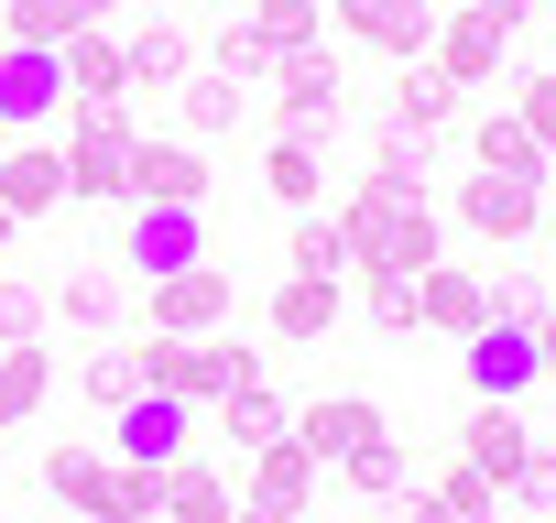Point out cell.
<instances>
[{"label":"cell","mask_w":556,"mask_h":523,"mask_svg":"<svg viewBox=\"0 0 556 523\" xmlns=\"http://www.w3.org/2000/svg\"><path fill=\"white\" fill-rule=\"evenodd\" d=\"M339 229H350V273H426V262H447L437 207L404 196V186H382V175H361L339 196Z\"/></svg>","instance_id":"cell-1"},{"label":"cell","mask_w":556,"mask_h":523,"mask_svg":"<svg viewBox=\"0 0 556 523\" xmlns=\"http://www.w3.org/2000/svg\"><path fill=\"white\" fill-rule=\"evenodd\" d=\"M131 360H142V393H175V404H218V393H240V382H262V349H240L229 328L218 339H131Z\"/></svg>","instance_id":"cell-2"},{"label":"cell","mask_w":556,"mask_h":523,"mask_svg":"<svg viewBox=\"0 0 556 523\" xmlns=\"http://www.w3.org/2000/svg\"><path fill=\"white\" fill-rule=\"evenodd\" d=\"M131 142H142V120L121 99H77L66 110V196H131Z\"/></svg>","instance_id":"cell-3"},{"label":"cell","mask_w":556,"mask_h":523,"mask_svg":"<svg viewBox=\"0 0 556 523\" xmlns=\"http://www.w3.org/2000/svg\"><path fill=\"white\" fill-rule=\"evenodd\" d=\"M317 490H328V469L295 447V425L240 458V523H317Z\"/></svg>","instance_id":"cell-4"},{"label":"cell","mask_w":556,"mask_h":523,"mask_svg":"<svg viewBox=\"0 0 556 523\" xmlns=\"http://www.w3.org/2000/svg\"><path fill=\"white\" fill-rule=\"evenodd\" d=\"M229 317H240L229 262H186V273H153V284H142V328H153V339H218Z\"/></svg>","instance_id":"cell-5"},{"label":"cell","mask_w":556,"mask_h":523,"mask_svg":"<svg viewBox=\"0 0 556 523\" xmlns=\"http://www.w3.org/2000/svg\"><path fill=\"white\" fill-rule=\"evenodd\" d=\"M502 44H513V34L480 12V0H447V12H437V44H426V66L469 99V88H491V77H502Z\"/></svg>","instance_id":"cell-6"},{"label":"cell","mask_w":556,"mask_h":523,"mask_svg":"<svg viewBox=\"0 0 556 523\" xmlns=\"http://www.w3.org/2000/svg\"><path fill=\"white\" fill-rule=\"evenodd\" d=\"M437 12H447V0H328V23H339L350 44L393 55V66H415V55L437 44Z\"/></svg>","instance_id":"cell-7"},{"label":"cell","mask_w":556,"mask_h":523,"mask_svg":"<svg viewBox=\"0 0 556 523\" xmlns=\"http://www.w3.org/2000/svg\"><path fill=\"white\" fill-rule=\"evenodd\" d=\"M207 153L186 142V131H142L131 142V207H207Z\"/></svg>","instance_id":"cell-8"},{"label":"cell","mask_w":556,"mask_h":523,"mask_svg":"<svg viewBox=\"0 0 556 523\" xmlns=\"http://www.w3.org/2000/svg\"><path fill=\"white\" fill-rule=\"evenodd\" d=\"M339 110H350V66L328 44H306V55L273 66V120H285V131H328Z\"/></svg>","instance_id":"cell-9"},{"label":"cell","mask_w":556,"mask_h":523,"mask_svg":"<svg viewBox=\"0 0 556 523\" xmlns=\"http://www.w3.org/2000/svg\"><path fill=\"white\" fill-rule=\"evenodd\" d=\"M186 436H197V404H175V393H131L110 414V458H131V469H175Z\"/></svg>","instance_id":"cell-10"},{"label":"cell","mask_w":556,"mask_h":523,"mask_svg":"<svg viewBox=\"0 0 556 523\" xmlns=\"http://www.w3.org/2000/svg\"><path fill=\"white\" fill-rule=\"evenodd\" d=\"M458 218L502 251V240H534L545 229V186L534 175H458Z\"/></svg>","instance_id":"cell-11"},{"label":"cell","mask_w":556,"mask_h":523,"mask_svg":"<svg viewBox=\"0 0 556 523\" xmlns=\"http://www.w3.org/2000/svg\"><path fill=\"white\" fill-rule=\"evenodd\" d=\"M55 110H66V66H55L45 44H0V131L23 142V131H45Z\"/></svg>","instance_id":"cell-12"},{"label":"cell","mask_w":556,"mask_h":523,"mask_svg":"<svg viewBox=\"0 0 556 523\" xmlns=\"http://www.w3.org/2000/svg\"><path fill=\"white\" fill-rule=\"evenodd\" d=\"M121 262L153 284V273H186V262H207V207H131V240Z\"/></svg>","instance_id":"cell-13"},{"label":"cell","mask_w":556,"mask_h":523,"mask_svg":"<svg viewBox=\"0 0 556 523\" xmlns=\"http://www.w3.org/2000/svg\"><path fill=\"white\" fill-rule=\"evenodd\" d=\"M458 349H469V393H480V404H523V393L545 382V371H534V328H513V317H491V328L458 339Z\"/></svg>","instance_id":"cell-14"},{"label":"cell","mask_w":556,"mask_h":523,"mask_svg":"<svg viewBox=\"0 0 556 523\" xmlns=\"http://www.w3.org/2000/svg\"><path fill=\"white\" fill-rule=\"evenodd\" d=\"M415 328H437V339H480V328H491V284L469 273V262H426V273H415Z\"/></svg>","instance_id":"cell-15"},{"label":"cell","mask_w":556,"mask_h":523,"mask_svg":"<svg viewBox=\"0 0 556 523\" xmlns=\"http://www.w3.org/2000/svg\"><path fill=\"white\" fill-rule=\"evenodd\" d=\"M0 207H12L23 229L66 207V142H12L0 153Z\"/></svg>","instance_id":"cell-16"},{"label":"cell","mask_w":556,"mask_h":523,"mask_svg":"<svg viewBox=\"0 0 556 523\" xmlns=\"http://www.w3.org/2000/svg\"><path fill=\"white\" fill-rule=\"evenodd\" d=\"M361 436H382V404H371V393H317V404L295 414V447H306L317 469H339Z\"/></svg>","instance_id":"cell-17"},{"label":"cell","mask_w":556,"mask_h":523,"mask_svg":"<svg viewBox=\"0 0 556 523\" xmlns=\"http://www.w3.org/2000/svg\"><path fill=\"white\" fill-rule=\"evenodd\" d=\"M197 425H207V436H218L229 458H251V447H273V436H285L295 414H285V393H273V382H240V393H218V404H207Z\"/></svg>","instance_id":"cell-18"},{"label":"cell","mask_w":556,"mask_h":523,"mask_svg":"<svg viewBox=\"0 0 556 523\" xmlns=\"http://www.w3.org/2000/svg\"><path fill=\"white\" fill-rule=\"evenodd\" d=\"M121 66H131V88H186V77H197V34H186L175 12H153V23L121 34Z\"/></svg>","instance_id":"cell-19"},{"label":"cell","mask_w":556,"mask_h":523,"mask_svg":"<svg viewBox=\"0 0 556 523\" xmlns=\"http://www.w3.org/2000/svg\"><path fill=\"white\" fill-rule=\"evenodd\" d=\"M458 436H469L458 458H469V469H480L491 490H513V469L534 458V425H523V404H480V414H469Z\"/></svg>","instance_id":"cell-20"},{"label":"cell","mask_w":556,"mask_h":523,"mask_svg":"<svg viewBox=\"0 0 556 523\" xmlns=\"http://www.w3.org/2000/svg\"><path fill=\"white\" fill-rule=\"evenodd\" d=\"M458 110H469V99H458V88H447V77H437V66L415 55V66L393 77V99H382V131H426V142H437V131H447Z\"/></svg>","instance_id":"cell-21"},{"label":"cell","mask_w":556,"mask_h":523,"mask_svg":"<svg viewBox=\"0 0 556 523\" xmlns=\"http://www.w3.org/2000/svg\"><path fill=\"white\" fill-rule=\"evenodd\" d=\"M164 523H240V480L207 469V458H175L164 469Z\"/></svg>","instance_id":"cell-22"},{"label":"cell","mask_w":556,"mask_h":523,"mask_svg":"<svg viewBox=\"0 0 556 523\" xmlns=\"http://www.w3.org/2000/svg\"><path fill=\"white\" fill-rule=\"evenodd\" d=\"M45 393H55V349H45V339H0V436L34 425Z\"/></svg>","instance_id":"cell-23"},{"label":"cell","mask_w":556,"mask_h":523,"mask_svg":"<svg viewBox=\"0 0 556 523\" xmlns=\"http://www.w3.org/2000/svg\"><path fill=\"white\" fill-rule=\"evenodd\" d=\"M262 186L285 196V207H328V142H317V131H273Z\"/></svg>","instance_id":"cell-24"},{"label":"cell","mask_w":556,"mask_h":523,"mask_svg":"<svg viewBox=\"0 0 556 523\" xmlns=\"http://www.w3.org/2000/svg\"><path fill=\"white\" fill-rule=\"evenodd\" d=\"M55 66H66V99H121V88H131V66H121V34H110V23L66 34V44H55Z\"/></svg>","instance_id":"cell-25"},{"label":"cell","mask_w":556,"mask_h":523,"mask_svg":"<svg viewBox=\"0 0 556 523\" xmlns=\"http://www.w3.org/2000/svg\"><path fill=\"white\" fill-rule=\"evenodd\" d=\"M328 328H339V284H317V273L273 284V339H285V349H317Z\"/></svg>","instance_id":"cell-26"},{"label":"cell","mask_w":556,"mask_h":523,"mask_svg":"<svg viewBox=\"0 0 556 523\" xmlns=\"http://www.w3.org/2000/svg\"><path fill=\"white\" fill-rule=\"evenodd\" d=\"M339 480H350L361 501H404V490H415V447H404V436L382 425V436H361V447L339 458Z\"/></svg>","instance_id":"cell-27"},{"label":"cell","mask_w":556,"mask_h":523,"mask_svg":"<svg viewBox=\"0 0 556 523\" xmlns=\"http://www.w3.org/2000/svg\"><path fill=\"white\" fill-rule=\"evenodd\" d=\"M469 164H480V175H534V186H545V153H534V131H523L513 110H480V120H469Z\"/></svg>","instance_id":"cell-28"},{"label":"cell","mask_w":556,"mask_h":523,"mask_svg":"<svg viewBox=\"0 0 556 523\" xmlns=\"http://www.w3.org/2000/svg\"><path fill=\"white\" fill-rule=\"evenodd\" d=\"M77 523H164V469H131V458H110V480H99V501H88Z\"/></svg>","instance_id":"cell-29"},{"label":"cell","mask_w":556,"mask_h":523,"mask_svg":"<svg viewBox=\"0 0 556 523\" xmlns=\"http://www.w3.org/2000/svg\"><path fill=\"white\" fill-rule=\"evenodd\" d=\"M240 23L273 55H306V44H328V0H240Z\"/></svg>","instance_id":"cell-30"},{"label":"cell","mask_w":556,"mask_h":523,"mask_svg":"<svg viewBox=\"0 0 556 523\" xmlns=\"http://www.w3.org/2000/svg\"><path fill=\"white\" fill-rule=\"evenodd\" d=\"M240 77H218V66H197L186 88H175V110H186V142H218V131H240Z\"/></svg>","instance_id":"cell-31"},{"label":"cell","mask_w":556,"mask_h":523,"mask_svg":"<svg viewBox=\"0 0 556 523\" xmlns=\"http://www.w3.org/2000/svg\"><path fill=\"white\" fill-rule=\"evenodd\" d=\"M197 66H218V77H240V88H273V66H285V55H273V44H262L240 12H229V23L197 44Z\"/></svg>","instance_id":"cell-32"},{"label":"cell","mask_w":556,"mask_h":523,"mask_svg":"<svg viewBox=\"0 0 556 523\" xmlns=\"http://www.w3.org/2000/svg\"><path fill=\"white\" fill-rule=\"evenodd\" d=\"M99 480H110V447H99V436H66V447H45V490H55L66 512H88V501H99Z\"/></svg>","instance_id":"cell-33"},{"label":"cell","mask_w":556,"mask_h":523,"mask_svg":"<svg viewBox=\"0 0 556 523\" xmlns=\"http://www.w3.org/2000/svg\"><path fill=\"white\" fill-rule=\"evenodd\" d=\"M295 273H317V284H339L350 273V229H339V207H295Z\"/></svg>","instance_id":"cell-34"},{"label":"cell","mask_w":556,"mask_h":523,"mask_svg":"<svg viewBox=\"0 0 556 523\" xmlns=\"http://www.w3.org/2000/svg\"><path fill=\"white\" fill-rule=\"evenodd\" d=\"M121 306H131V295H121L110 262H88V273H66V284H55V317H66V328H121Z\"/></svg>","instance_id":"cell-35"},{"label":"cell","mask_w":556,"mask_h":523,"mask_svg":"<svg viewBox=\"0 0 556 523\" xmlns=\"http://www.w3.org/2000/svg\"><path fill=\"white\" fill-rule=\"evenodd\" d=\"M66 34H88L77 0H0V44H45V55H55Z\"/></svg>","instance_id":"cell-36"},{"label":"cell","mask_w":556,"mask_h":523,"mask_svg":"<svg viewBox=\"0 0 556 523\" xmlns=\"http://www.w3.org/2000/svg\"><path fill=\"white\" fill-rule=\"evenodd\" d=\"M77 393H88L99 414H121V404L142 393V360H131V349H88V360H77Z\"/></svg>","instance_id":"cell-37"},{"label":"cell","mask_w":556,"mask_h":523,"mask_svg":"<svg viewBox=\"0 0 556 523\" xmlns=\"http://www.w3.org/2000/svg\"><path fill=\"white\" fill-rule=\"evenodd\" d=\"M426 501H447V512H458V523H502V490H491V480H480V469H469V458H447V469H437V480H426Z\"/></svg>","instance_id":"cell-38"},{"label":"cell","mask_w":556,"mask_h":523,"mask_svg":"<svg viewBox=\"0 0 556 523\" xmlns=\"http://www.w3.org/2000/svg\"><path fill=\"white\" fill-rule=\"evenodd\" d=\"M45 317H55V284L0 273V339H45Z\"/></svg>","instance_id":"cell-39"},{"label":"cell","mask_w":556,"mask_h":523,"mask_svg":"<svg viewBox=\"0 0 556 523\" xmlns=\"http://www.w3.org/2000/svg\"><path fill=\"white\" fill-rule=\"evenodd\" d=\"M491 284V317H513V328H534L556 295H545V273H523V262H502V273H480Z\"/></svg>","instance_id":"cell-40"},{"label":"cell","mask_w":556,"mask_h":523,"mask_svg":"<svg viewBox=\"0 0 556 523\" xmlns=\"http://www.w3.org/2000/svg\"><path fill=\"white\" fill-rule=\"evenodd\" d=\"M426 164H437V142H426V131H382V153H371V175H382V186H404V196H426Z\"/></svg>","instance_id":"cell-41"},{"label":"cell","mask_w":556,"mask_h":523,"mask_svg":"<svg viewBox=\"0 0 556 523\" xmlns=\"http://www.w3.org/2000/svg\"><path fill=\"white\" fill-rule=\"evenodd\" d=\"M513 120L534 131V153L556 164V66H534V77H513Z\"/></svg>","instance_id":"cell-42"},{"label":"cell","mask_w":556,"mask_h":523,"mask_svg":"<svg viewBox=\"0 0 556 523\" xmlns=\"http://www.w3.org/2000/svg\"><path fill=\"white\" fill-rule=\"evenodd\" d=\"M513 512H556V436H534V458L513 469V490H502Z\"/></svg>","instance_id":"cell-43"},{"label":"cell","mask_w":556,"mask_h":523,"mask_svg":"<svg viewBox=\"0 0 556 523\" xmlns=\"http://www.w3.org/2000/svg\"><path fill=\"white\" fill-rule=\"evenodd\" d=\"M361 306L371 328H415V273H361Z\"/></svg>","instance_id":"cell-44"},{"label":"cell","mask_w":556,"mask_h":523,"mask_svg":"<svg viewBox=\"0 0 556 523\" xmlns=\"http://www.w3.org/2000/svg\"><path fill=\"white\" fill-rule=\"evenodd\" d=\"M534 371H545V382H556V306H545V317H534Z\"/></svg>","instance_id":"cell-45"},{"label":"cell","mask_w":556,"mask_h":523,"mask_svg":"<svg viewBox=\"0 0 556 523\" xmlns=\"http://www.w3.org/2000/svg\"><path fill=\"white\" fill-rule=\"evenodd\" d=\"M480 12H491L502 34H523V23H534V0H480Z\"/></svg>","instance_id":"cell-46"},{"label":"cell","mask_w":556,"mask_h":523,"mask_svg":"<svg viewBox=\"0 0 556 523\" xmlns=\"http://www.w3.org/2000/svg\"><path fill=\"white\" fill-rule=\"evenodd\" d=\"M393 523H458V512H447V501H426V490H415V501H404V512H393Z\"/></svg>","instance_id":"cell-47"},{"label":"cell","mask_w":556,"mask_h":523,"mask_svg":"<svg viewBox=\"0 0 556 523\" xmlns=\"http://www.w3.org/2000/svg\"><path fill=\"white\" fill-rule=\"evenodd\" d=\"M77 23H121V0H77Z\"/></svg>","instance_id":"cell-48"},{"label":"cell","mask_w":556,"mask_h":523,"mask_svg":"<svg viewBox=\"0 0 556 523\" xmlns=\"http://www.w3.org/2000/svg\"><path fill=\"white\" fill-rule=\"evenodd\" d=\"M12 240H23V218H12V207H0V262H12Z\"/></svg>","instance_id":"cell-49"},{"label":"cell","mask_w":556,"mask_h":523,"mask_svg":"<svg viewBox=\"0 0 556 523\" xmlns=\"http://www.w3.org/2000/svg\"><path fill=\"white\" fill-rule=\"evenodd\" d=\"M339 523H393V512H339Z\"/></svg>","instance_id":"cell-50"},{"label":"cell","mask_w":556,"mask_h":523,"mask_svg":"<svg viewBox=\"0 0 556 523\" xmlns=\"http://www.w3.org/2000/svg\"><path fill=\"white\" fill-rule=\"evenodd\" d=\"M186 12H218V0H186Z\"/></svg>","instance_id":"cell-51"},{"label":"cell","mask_w":556,"mask_h":523,"mask_svg":"<svg viewBox=\"0 0 556 523\" xmlns=\"http://www.w3.org/2000/svg\"><path fill=\"white\" fill-rule=\"evenodd\" d=\"M0 153H12V131H0Z\"/></svg>","instance_id":"cell-52"}]
</instances>
